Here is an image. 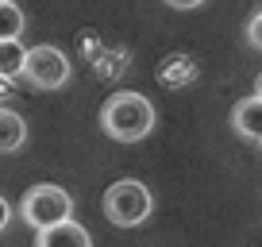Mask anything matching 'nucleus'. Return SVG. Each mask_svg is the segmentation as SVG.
I'll use <instances>...</instances> for the list:
<instances>
[{
    "instance_id": "nucleus-1",
    "label": "nucleus",
    "mask_w": 262,
    "mask_h": 247,
    "mask_svg": "<svg viewBox=\"0 0 262 247\" xmlns=\"http://www.w3.org/2000/svg\"><path fill=\"white\" fill-rule=\"evenodd\" d=\"M100 128L116 143H139L155 128V105L143 93H112L100 105Z\"/></svg>"
},
{
    "instance_id": "nucleus-2",
    "label": "nucleus",
    "mask_w": 262,
    "mask_h": 247,
    "mask_svg": "<svg viewBox=\"0 0 262 247\" xmlns=\"http://www.w3.org/2000/svg\"><path fill=\"white\" fill-rule=\"evenodd\" d=\"M155 209V197L139 178H120L104 190V216L116 228H135L143 224Z\"/></svg>"
},
{
    "instance_id": "nucleus-3",
    "label": "nucleus",
    "mask_w": 262,
    "mask_h": 247,
    "mask_svg": "<svg viewBox=\"0 0 262 247\" xmlns=\"http://www.w3.org/2000/svg\"><path fill=\"white\" fill-rule=\"evenodd\" d=\"M19 216H24L35 232L50 228V224H62V220L74 216V197H70L62 186L42 181V186H31V190L24 193V201H19Z\"/></svg>"
},
{
    "instance_id": "nucleus-4",
    "label": "nucleus",
    "mask_w": 262,
    "mask_h": 247,
    "mask_svg": "<svg viewBox=\"0 0 262 247\" xmlns=\"http://www.w3.org/2000/svg\"><path fill=\"white\" fill-rule=\"evenodd\" d=\"M24 81H31L35 89H62L70 81V58L58 47L42 43V47H31L24 58V70H19Z\"/></svg>"
},
{
    "instance_id": "nucleus-5",
    "label": "nucleus",
    "mask_w": 262,
    "mask_h": 247,
    "mask_svg": "<svg viewBox=\"0 0 262 247\" xmlns=\"http://www.w3.org/2000/svg\"><path fill=\"white\" fill-rule=\"evenodd\" d=\"M35 247H93V236L77 220H62V224H50V228H39Z\"/></svg>"
},
{
    "instance_id": "nucleus-6",
    "label": "nucleus",
    "mask_w": 262,
    "mask_h": 247,
    "mask_svg": "<svg viewBox=\"0 0 262 247\" xmlns=\"http://www.w3.org/2000/svg\"><path fill=\"white\" fill-rule=\"evenodd\" d=\"M231 128H235L243 139H262V97H247L231 108Z\"/></svg>"
},
{
    "instance_id": "nucleus-7",
    "label": "nucleus",
    "mask_w": 262,
    "mask_h": 247,
    "mask_svg": "<svg viewBox=\"0 0 262 247\" xmlns=\"http://www.w3.org/2000/svg\"><path fill=\"white\" fill-rule=\"evenodd\" d=\"M27 143V120L12 108H0V155H12Z\"/></svg>"
},
{
    "instance_id": "nucleus-8",
    "label": "nucleus",
    "mask_w": 262,
    "mask_h": 247,
    "mask_svg": "<svg viewBox=\"0 0 262 247\" xmlns=\"http://www.w3.org/2000/svg\"><path fill=\"white\" fill-rule=\"evenodd\" d=\"M24 58H27V47L19 39H0V77L16 81L19 70H24Z\"/></svg>"
},
{
    "instance_id": "nucleus-9",
    "label": "nucleus",
    "mask_w": 262,
    "mask_h": 247,
    "mask_svg": "<svg viewBox=\"0 0 262 247\" xmlns=\"http://www.w3.org/2000/svg\"><path fill=\"white\" fill-rule=\"evenodd\" d=\"M24 35V12L12 0H0V39H19Z\"/></svg>"
},
{
    "instance_id": "nucleus-10",
    "label": "nucleus",
    "mask_w": 262,
    "mask_h": 247,
    "mask_svg": "<svg viewBox=\"0 0 262 247\" xmlns=\"http://www.w3.org/2000/svg\"><path fill=\"white\" fill-rule=\"evenodd\" d=\"M247 39H251V47L262 50V12H258V16H251V24H247Z\"/></svg>"
},
{
    "instance_id": "nucleus-11",
    "label": "nucleus",
    "mask_w": 262,
    "mask_h": 247,
    "mask_svg": "<svg viewBox=\"0 0 262 247\" xmlns=\"http://www.w3.org/2000/svg\"><path fill=\"white\" fill-rule=\"evenodd\" d=\"M162 4H170V8H178V12H189V8H201L205 0H162Z\"/></svg>"
},
{
    "instance_id": "nucleus-12",
    "label": "nucleus",
    "mask_w": 262,
    "mask_h": 247,
    "mask_svg": "<svg viewBox=\"0 0 262 247\" xmlns=\"http://www.w3.org/2000/svg\"><path fill=\"white\" fill-rule=\"evenodd\" d=\"M8 220H12V205H8L4 197H0V232L8 228Z\"/></svg>"
},
{
    "instance_id": "nucleus-13",
    "label": "nucleus",
    "mask_w": 262,
    "mask_h": 247,
    "mask_svg": "<svg viewBox=\"0 0 262 247\" xmlns=\"http://www.w3.org/2000/svg\"><path fill=\"white\" fill-rule=\"evenodd\" d=\"M12 97V81H8V77H0V100H8Z\"/></svg>"
},
{
    "instance_id": "nucleus-14",
    "label": "nucleus",
    "mask_w": 262,
    "mask_h": 247,
    "mask_svg": "<svg viewBox=\"0 0 262 247\" xmlns=\"http://www.w3.org/2000/svg\"><path fill=\"white\" fill-rule=\"evenodd\" d=\"M254 97H262V74L254 77Z\"/></svg>"
},
{
    "instance_id": "nucleus-15",
    "label": "nucleus",
    "mask_w": 262,
    "mask_h": 247,
    "mask_svg": "<svg viewBox=\"0 0 262 247\" xmlns=\"http://www.w3.org/2000/svg\"><path fill=\"white\" fill-rule=\"evenodd\" d=\"M258 143H262V139H258Z\"/></svg>"
}]
</instances>
